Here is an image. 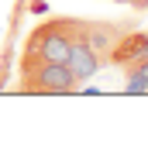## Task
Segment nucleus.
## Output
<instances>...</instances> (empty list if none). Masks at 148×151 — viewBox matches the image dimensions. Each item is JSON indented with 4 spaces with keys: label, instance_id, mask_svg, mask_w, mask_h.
<instances>
[{
    "label": "nucleus",
    "instance_id": "nucleus-2",
    "mask_svg": "<svg viewBox=\"0 0 148 151\" xmlns=\"http://www.w3.org/2000/svg\"><path fill=\"white\" fill-rule=\"evenodd\" d=\"M76 31H79V17H48L28 35L24 55L45 58V62H65Z\"/></svg>",
    "mask_w": 148,
    "mask_h": 151
},
{
    "label": "nucleus",
    "instance_id": "nucleus-3",
    "mask_svg": "<svg viewBox=\"0 0 148 151\" xmlns=\"http://www.w3.org/2000/svg\"><path fill=\"white\" fill-rule=\"evenodd\" d=\"M145 58H148V31L128 28L124 35L117 38V45L110 48L107 62L117 65V69H131V65H138V62H145Z\"/></svg>",
    "mask_w": 148,
    "mask_h": 151
},
{
    "label": "nucleus",
    "instance_id": "nucleus-6",
    "mask_svg": "<svg viewBox=\"0 0 148 151\" xmlns=\"http://www.w3.org/2000/svg\"><path fill=\"white\" fill-rule=\"evenodd\" d=\"M124 93L138 96V93H148V79L141 69H128V86H124Z\"/></svg>",
    "mask_w": 148,
    "mask_h": 151
},
{
    "label": "nucleus",
    "instance_id": "nucleus-7",
    "mask_svg": "<svg viewBox=\"0 0 148 151\" xmlns=\"http://www.w3.org/2000/svg\"><path fill=\"white\" fill-rule=\"evenodd\" d=\"M128 7H134V10H148V0H128Z\"/></svg>",
    "mask_w": 148,
    "mask_h": 151
},
{
    "label": "nucleus",
    "instance_id": "nucleus-8",
    "mask_svg": "<svg viewBox=\"0 0 148 151\" xmlns=\"http://www.w3.org/2000/svg\"><path fill=\"white\" fill-rule=\"evenodd\" d=\"M131 69H141V72H145V79H148V58H145V62H138V65H131Z\"/></svg>",
    "mask_w": 148,
    "mask_h": 151
},
{
    "label": "nucleus",
    "instance_id": "nucleus-5",
    "mask_svg": "<svg viewBox=\"0 0 148 151\" xmlns=\"http://www.w3.org/2000/svg\"><path fill=\"white\" fill-rule=\"evenodd\" d=\"M65 65H69V72L76 76V83L83 86L86 79H93V76L100 72V58L93 55V48L86 45V38H83V21H79V31H76L73 38V48H69V58H65Z\"/></svg>",
    "mask_w": 148,
    "mask_h": 151
},
{
    "label": "nucleus",
    "instance_id": "nucleus-4",
    "mask_svg": "<svg viewBox=\"0 0 148 151\" xmlns=\"http://www.w3.org/2000/svg\"><path fill=\"white\" fill-rule=\"evenodd\" d=\"M128 31V24H114V21H83V38L86 45L93 48V55L100 58V62H107V55H110V48L117 45V38Z\"/></svg>",
    "mask_w": 148,
    "mask_h": 151
},
{
    "label": "nucleus",
    "instance_id": "nucleus-1",
    "mask_svg": "<svg viewBox=\"0 0 148 151\" xmlns=\"http://www.w3.org/2000/svg\"><path fill=\"white\" fill-rule=\"evenodd\" d=\"M79 83L69 72L65 62H45L35 55H21V83L17 93H31V96H65L76 93Z\"/></svg>",
    "mask_w": 148,
    "mask_h": 151
}]
</instances>
